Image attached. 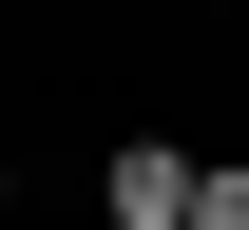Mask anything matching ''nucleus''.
I'll use <instances>...</instances> for the list:
<instances>
[{"instance_id":"obj_2","label":"nucleus","mask_w":249,"mask_h":230,"mask_svg":"<svg viewBox=\"0 0 249 230\" xmlns=\"http://www.w3.org/2000/svg\"><path fill=\"white\" fill-rule=\"evenodd\" d=\"M192 230H249V173H192Z\"/></svg>"},{"instance_id":"obj_1","label":"nucleus","mask_w":249,"mask_h":230,"mask_svg":"<svg viewBox=\"0 0 249 230\" xmlns=\"http://www.w3.org/2000/svg\"><path fill=\"white\" fill-rule=\"evenodd\" d=\"M96 211L115 230H192V154L173 134H115V154H96Z\"/></svg>"},{"instance_id":"obj_3","label":"nucleus","mask_w":249,"mask_h":230,"mask_svg":"<svg viewBox=\"0 0 249 230\" xmlns=\"http://www.w3.org/2000/svg\"><path fill=\"white\" fill-rule=\"evenodd\" d=\"M0 211H19V154H0Z\"/></svg>"}]
</instances>
